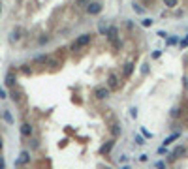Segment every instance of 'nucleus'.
Segmentation results:
<instances>
[{"label": "nucleus", "instance_id": "1", "mask_svg": "<svg viewBox=\"0 0 188 169\" xmlns=\"http://www.w3.org/2000/svg\"><path fill=\"white\" fill-rule=\"evenodd\" d=\"M88 41H90V34H81L79 38H75V40L70 43V51H79V49H83Z\"/></svg>", "mask_w": 188, "mask_h": 169}, {"label": "nucleus", "instance_id": "2", "mask_svg": "<svg viewBox=\"0 0 188 169\" xmlns=\"http://www.w3.org/2000/svg\"><path fill=\"white\" fill-rule=\"evenodd\" d=\"M107 38H109V41L113 43V47L119 51L120 47H122V43H120V38H119V30H117V26H107Z\"/></svg>", "mask_w": 188, "mask_h": 169}, {"label": "nucleus", "instance_id": "3", "mask_svg": "<svg viewBox=\"0 0 188 169\" xmlns=\"http://www.w3.org/2000/svg\"><path fill=\"white\" fill-rule=\"evenodd\" d=\"M102 11V4L100 2H88L87 4V13L88 15H98Z\"/></svg>", "mask_w": 188, "mask_h": 169}, {"label": "nucleus", "instance_id": "4", "mask_svg": "<svg viewBox=\"0 0 188 169\" xmlns=\"http://www.w3.org/2000/svg\"><path fill=\"white\" fill-rule=\"evenodd\" d=\"M94 96H96L98 100H105V98L109 96V88H107V86H98L96 92H94Z\"/></svg>", "mask_w": 188, "mask_h": 169}, {"label": "nucleus", "instance_id": "5", "mask_svg": "<svg viewBox=\"0 0 188 169\" xmlns=\"http://www.w3.org/2000/svg\"><path fill=\"white\" fill-rule=\"evenodd\" d=\"M28 162H30V154L28 152H21L19 158H17V162H15V165H23V164H28Z\"/></svg>", "mask_w": 188, "mask_h": 169}, {"label": "nucleus", "instance_id": "6", "mask_svg": "<svg viewBox=\"0 0 188 169\" xmlns=\"http://www.w3.org/2000/svg\"><path fill=\"white\" fill-rule=\"evenodd\" d=\"M107 85H109V88H119V86H120L119 77H117V75H109V79H107Z\"/></svg>", "mask_w": 188, "mask_h": 169}, {"label": "nucleus", "instance_id": "7", "mask_svg": "<svg viewBox=\"0 0 188 169\" xmlns=\"http://www.w3.org/2000/svg\"><path fill=\"white\" fill-rule=\"evenodd\" d=\"M6 86H9V88L15 86V73H13V72H9V73L6 75Z\"/></svg>", "mask_w": 188, "mask_h": 169}, {"label": "nucleus", "instance_id": "8", "mask_svg": "<svg viewBox=\"0 0 188 169\" xmlns=\"http://www.w3.org/2000/svg\"><path fill=\"white\" fill-rule=\"evenodd\" d=\"M184 152H186V146H183V145L175 146L173 152H171V160H173V158H177V156H181V154H184Z\"/></svg>", "mask_w": 188, "mask_h": 169}, {"label": "nucleus", "instance_id": "9", "mask_svg": "<svg viewBox=\"0 0 188 169\" xmlns=\"http://www.w3.org/2000/svg\"><path fill=\"white\" fill-rule=\"evenodd\" d=\"M113 146H115V141H107V143L102 146V149H100V154H107L109 150L113 149Z\"/></svg>", "mask_w": 188, "mask_h": 169}, {"label": "nucleus", "instance_id": "10", "mask_svg": "<svg viewBox=\"0 0 188 169\" xmlns=\"http://www.w3.org/2000/svg\"><path fill=\"white\" fill-rule=\"evenodd\" d=\"M21 133H23L25 137H28V135L32 133V126L30 124H23V126H21Z\"/></svg>", "mask_w": 188, "mask_h": 169}, {"label": "nucleus", "instance_id": "11", "mask_svg": "<svg viewBox=\"0 0 188 169\" xmlns=\"http://www.w3.org/2000/svg\"><path fill=\"white\" fill-rule=\"evenodd\" d=\"M132 72H134V64H132V62H128V64H124V77H128V75H132Z\"/></svg>", "mask_w": 188, "mask_h": 169}, {"label": "nucleus", "instance_id": "12", "mask_svg": "<svg viewBox=\"0 0 188 169\" xmlns=\"http://www.w3.org/2000/svg\"><path fill=\"white\" fill-rule=\"evenodd\" d=\"M9 96H12V100H13V101H17V104H19V100H21V92H19V90H15V86L12 88V94H9Z\"/></svg>", "mask_w": 188, "mask_h": 169}, {"label": "nucleus", "instance_id": "13", "mask_svg": "<svg viewBox=\"0 0 188 169\" xmlns=\"http://www.w3.org/2000/svg\"><path fill=\"white\" fill-rule=\"evenodd\" d=\"M34 62H36V64H45V62H47V56H45V55H40V56H36V58H34Z\"/></svg>", "mask_w": 188, "mask_h": 169}, {"label": "nucleus", "instance_id": "14", "mask_svg": "<svg viewBox=\"0 0 188 169\" xmlns=\"http://www.w3.org/2000/svg\"><path fill=\"white\" fill-rule=\"evenodd\" d=\"M162 2H164L165 8H175L177 6V0H162Z\"/></svg>", "mask_w": 188, "mask_h": 169}, {"label": "nucleus", "instance_id": "15", "mask_svg": "<svg viewBox=\"0 0 188 169\" xmlns=\"http://www.w3.org/2000/svg\"><path fill=\"white\" fill-rule=\"evenodd\" d=\"M177 137H179V132H177V133H173V135H169V137L164 141V145H169V143H173V141H175Z\"/></svg>", "mask_w": 188, "mask_h": 169}, {"label": "nucleus", "instance_id": "16", "mask_svg": "<svg viewBox=\"0 0 188 169\" xmlns=\"http://www.w3.org/2000/svg\"><path fill=\"white\" fill-rule=\"evenodd\" d=\"M111 133L115 135V137H119V135H120V126H119V124H113V128H111Z\"/></svg>", "mask_w": 188, "mask_h": 169}, {"label": "nucleus", "instance_id": "17", "mask_svg": "<svg viewBox=\"0 0 188 169\" xmlns=\"http://www.w3.org/2000/svg\"><path fill=\"white\" fill-rule=\"evenodd\" d=\"M98 32H100V34H107V25L100 23V25H98Z\"/></svg>", "mask_w": 188, "mask_h": 169}, {"label": "nucleus", "instance_id": "18", "mask_svg": "<svg viewBox=\"0 0 188 169\" xmlns=\"http://www.w3.org/2000/svg\"><path fill=\"white\" fill-rule=\"evenodd\" d=\"M21 72H23V73H27V75H30V73H32V70H30V66H28V64H23V68H21Z\"/></svg>", "mask_w": 188, "mask_h": 169}, {"label": "nucleus", "instance_id": "19", "mask_svg": "<svg viewBox=\"0 0 188 169\" xmlns=\"http://www.w3.org/2000/svg\"><path fill=\"white\" fill-rule=\"evenodd\" d=\"M134 11H136V13H145V9H143L139 4H134Z\"/></svg>", "mask_w": 188, "mask_h": 169}, {"label": "nucleus", "instance_id": "20", "mask_svg": "<svg viewBox=\"0 0 188 169\" xmlns=\"http://www.w3.org/2000/svg\"><path fill=\"white\" fill-rule=\"evenodd\" d=\"M4 118H6L8 122H13V117H12V115H9V113H4Z\"/></svg>", "mask_w": 188, "mask_h": 169}, {"label": "nucleus", "instance_id": "21", "mask_svg": "<svg viewBox=\"0 0 188 169\" xmlns=\"http://www.w3.org/2000/svg\"><path fill=\"white\" fill-rule=\"evenodd\" d=\"M141 25H143V26H151V25H152V21H151V19H145V21L141 23Z\"/></svg>", "mask_w": 188, "mask_h": 169}, {"label": "nucleus", "instance_id": "22", "mask_svg": "<svg viewBox=\"0 0 188 169\" xmlns=\"http://www.w3.org/2000/svg\"><path fill=\"white\" fill-rule=\"evenodd\" d=\"M156 169H165V164L164 162H156Z\"/></svg>", "mask_w": 188, "mask_h": 169}, {"label": "nucleus", "instance_id": "23", "mask_svg": "<svg viewBox=\"0 0 188 169\" xmlns=\"http://www.w3.org/2000/svg\"><path fill=\"white\" fill-rule=\"evenodd\" d=\"M0 169H6V162H4L2 156H0Z\"/></svg>", "mask_w": 188, "mask_h": 169}, {"label": "nucleus", "instance_id": "24", "mask_svg": "<svg viewBox=\"0 0 188 169\" xmlns=\"http://www.w3.org/2000/svg\"><path fill=\"white\" fill-rule=\"evenodd\" d=\"M168 43H169V45H173V43H177V38H169V40H168Z\"/></svg>", "mask_w": 188, "mask_h": 169}, {"label": "nucleus", "instance_id": "25", "mask_svg": "<svg viewBox=\"0 0 188 169\" xmlns=\"http://www.w3.org/2000/svg\"><path fill=\"white\" fill-rule=\"evenodd\" d=\"M0 98H6V92H4V90H0Z\"/></svg>", "mask_w": 188, "mask_h": 169}, {"label": "nucleus", "instance_id": "26", "mask_svg": "<svg viewBox=\"0 0 188 169\" xmlns=\"http://www.w3.org/2000/svg\"><path fill=\"white\" fill-rule=\"evenodd\" d=\"M183 45H188V36H186V38L183 40Z\"/></svg>", "mask_w": 188, "mask_h": 169}, {"label": "nucleus", "instance_id": "27", "mask_svg": "<svg viewBox=\"0 0 188 169\" xmlns=\"http://www.w3.org/2000/svg\"><path fill=\"white\" fill-rule=\"evenodd\" d=\"M0 149H2V141H0Z\"/></svg>", "mask_w": 188, "mask_h": 169}, {"label": "nucleus", "instance_id": "28", "mask_svg": "<svg viewBox=\"0 0 188 169\" xmlns=\"http://www.w3.org/2000/svg\"><path fill=\"white\" fill-rule=\"evenodd\" d=\"M122 169H128V167H122Z\"/></svg>", "mask_w": 188, "mask_h": 169}]
</instances>
